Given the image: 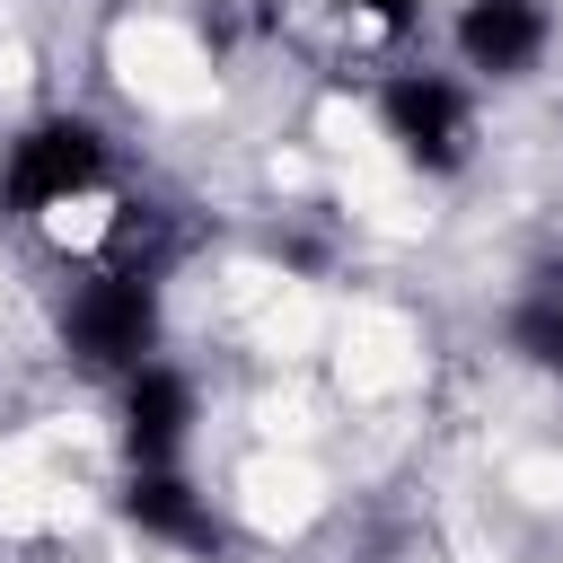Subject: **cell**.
I'll list each match as a JSON object with an SVG mask.
<instances>
[{
    "label": "cell",
    "mask_w": 563,
    "mask_h": 563,
    "mask_svg": "<svg viewBox=\"0 0 563 563\" xmlns=\"http://www.w3.org/2000/svg\"><path fill=\"white\" fill-rule=\"evenodd\" d=\"M457 53H466L475 70H493V79L528 70V62L545 53V9H537V0H466Z\"/></svg>",
    "instance_id": "cell-4"
},
{
    "label": "cell",
    "mask_w": 563,
    "mask_h": 563,
    "mask_svg": "<svg viewBox=\"0 0 563 563\" xmlns=\"http://www.w3.org/2000/svg\"><path fill=\"white\" fill-rule=\"evenodd\" d=\"M387 141L413 158V167H457L466 158V97L449 88V79H431V70H405V79H387Z\"/></svg>",
    "instance_id": "cell-3"
},
{
    "label": "cell",
    "mask_w": 563,
    "mask_h": 563,
    "mask_svg": "<svg viewBox=\"0 0 563 563\" xmlns=\"http://www.w3.org/2000/svg\"><path fill=\"white\" fill-rule=\"evenodd\" d=\"M185 422H194V387H185L176 369H132V396H123V440H132V457L158 466V457L185 440Z\"/></svg>",
    "instance_id": "cell-6"
},
{
    "label": "cell",
    "mask_w": 563,
    "mask_h": 563,
    "mask_svg": "<svg viewBox=\"0 0 563 563\" xmlns=\"http://www.w3.org/2000/svg\"><path fill=\"white\" fill-rule=\"evenodd\" d=\"M510 343H519L537 369L563 378V264H545V273L519 290V308H510Z\"/></svg>",
    "instance_id": "cell-7"
},
{
    "label": "cell",
    "mask_w": 563,
    "mask_h": 563,
    "mask_svg": "<svg viewBox=\"0 0 563 563\" xmlns=\"http://www.w3.org/2000/svg\"><path fill=\"white\" fill-rule=\"evenodd\" d=\"M352 9H369L378 26H413V0H352Z\"/></svg>",
    "instance_id": "cell-8"
},
{
    "label": "cell",
    "mask_w": 563,
    "mask_h": 563,
    "mask_svg": "<svg viewBox=\"0 0 563 563\" xmlns=\"http://www.w3.org/2000/svg\"><path fill=\"white\" fill-rule=\"evenodd\" d=\"M150 334H158V299H150L141 273H106V282H88V290L70 299V317H62V343H70L88 369H141Z\"/></svg>",
    "instance_id": "cell-2"
},
{
    "label": "cell",
    "mask_w": 563,
    "mask_h": 563,
    "mask_svg": "<svg viewBox=\"0 0 563 563\" xmlns=\"http://www.w3.org/2000/svg\"><path fill=\"white\" fill-rule=\"evenodd\" d=\"M97 176H106V141H97L88 123H35V132L9 150V167H0V202L35 220V211L88 194Z\"/></svg>",
    "instance_id": "cell-1"
},
{
    "label": "cell",
    "mask_w": 563,
    "mask_h": 563,
    "mask_svg": "<svg viewBox=\"0 0 563 563\" xmlns=\"http://www.w3.org/2000/svg\"><path fill=\"white\" fill-rule=\"evenodd\" d=\"M123 519H132V528H150V537H167V545H194V554H211V545H220L211 510H202V501H194V484H185V475H167V466H141V475L123 484Z\"/></svg>",
    "instance_id": "cell-5"
}]
</instances>
